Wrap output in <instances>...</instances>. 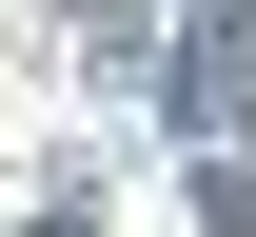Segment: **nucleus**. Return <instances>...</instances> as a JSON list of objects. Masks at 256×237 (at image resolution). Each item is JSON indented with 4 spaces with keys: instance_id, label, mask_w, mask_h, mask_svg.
<instances>
[{
    "instance_id": "1",
    "label": "nucleus",
    "mask_w": 256,
    "mask_h": 237,
    "mask_svg": "<svg viewBox=\"0 0 256 237\" xmlns=\"http://www.w3.org/2000/svg\"><path fill=\"white\" fill-rule=\"evenodd\" d=\"M178 99H197V138H217V119H256V20H197V60H178Z\"/></svg>"
}]
</instances>
